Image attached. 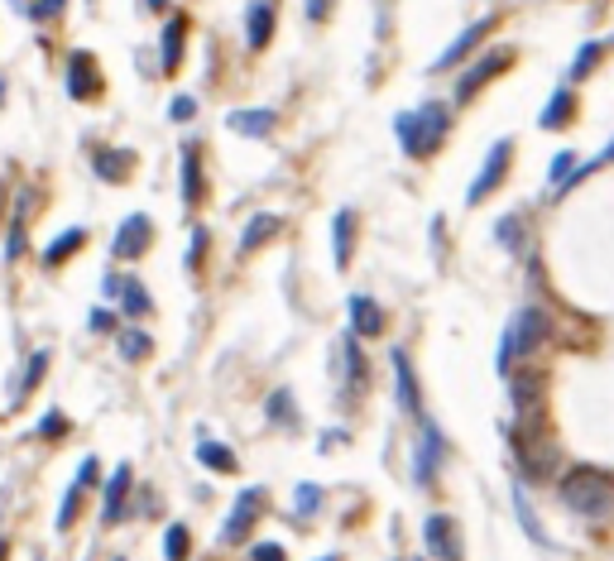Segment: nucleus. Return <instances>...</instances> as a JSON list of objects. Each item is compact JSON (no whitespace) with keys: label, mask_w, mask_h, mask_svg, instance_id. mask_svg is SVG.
<instances>
[{"label":"nucleus","mask_w":614,"mask_h":561,"mask_svg":"<svg viewBox=\"0 0 614 561\" xmlns=\"http://www.w3.org/2000/svg\"><path fill=\"white\" fill-rule=\"evenodd\" d=\"M279 231H283V216H274V212L250 216V221H245V231H241V254H254L260 245H269V241H274Z\"/></svg>","instance_id":"4be33fe9"},{"label":"nucleus","mask_w":614,"mask_h":561,"mask_svg":"<svg viewBox=\"0 0 614 561\" xmlns=\"http://www.w3.org/2000/svg\"><path fill=\"white\" fill-rule=\"evenodd\" d=\"M121 312H125V317H149V312H154L149 288H144L140 279H125V283H121Z\"/></svg>","instance_id":"c85d7f7f"},{"label":"nucleus","mask_w":614,"mask_h":561,"mask_svg":"<svg viewBox=\"0 0 614 561\" xmlns=\"http://www.w3.org/2000/svg\"><path fill=\"white\" fill-rule=\"evenodd\" d=\"M394 134H399V144H403V154L408 159H432L441 140L451 134V111L447 106H418V111H399L394 115Z\"/></svg>","instance_id":"7ed1b4c3"},{"label":"nucleus","mask_w":614,"mask_h":561,"mask_svg":"<svg viewBox=\"0 0 614 561\" xmlns=\"http://www.w3.org/2000/svg\"><path fill=\"white\" fill-rule=\"evenodd\" d=\"M494 29H500V15H485V20H475V25H466V29H460L456 34V44L451 48H441V58L432 63V73H451V67L456 63H466L470 54H475V48H480L485 39H490V34Z\"/></svg>","instance_id":"6e6552de"},{"label":"nucleus","mask_w":614,"mask_h":561,"mask_svg":"<svg viewBox=\"0 0 614 561\" xmlns=\"http://www.w3.org/2000/svg\"><path fill=\"white\" fill-rule=\"evenodd\" d=\"M92 168H96L101 182L121 187V182H130V173H134V154H130V149H96V154H92Z\"/></svg>","instance_id":"f3484780"},{"label":"nucleus","mask_w":614,"mask_h":561,"mask_svg":"<svg viewBox=\"0 0 614 561\" xmlns=\"http://www.w3.org/2000/svg\"><path fill=\"white\" fill-rule=\"evenodd\" d=\"M494 235H500V245H504V250H514V254H519V245H523V221H519V216H504L500 226H494Z\"/></svg>","instance_id":"e433bc0d"},{"label":"nucleus","mask_w":614,"mask_h":561,"mask_svg":"<svg viewBox=\"0 0 614 561\" xmlns=\"http://www.w3.org/2000/svg\"><path fill=\"white\" fill-rule=\"evenodd\" d=\"M514 63V48H494V54H485V58H475L466 73H460V82H456V106H470L475 101V92L485 87V82H494L504 73V67Z\"/></svg>","instance_id":"0eeeda50"},{"label":"nucleus","mask_w":614,"mask_h":561,"mask_svg":"<svg viewBox=\"0 0 614 561\" xmlns=\"http://www.w3.org/2000/svg\"><path fill=\"white\" fill-rule=\"evenodd\" d=\"M552 341V317L542 308H519L504 327V341H500V369L514 374V360H528L538 346Z\"/></svg>","instance_id":"20e7f679"},{"label":"nucleus","mask_w":614,"mask_h":561,"mask_svg":"<svg viewBox=\"0 0 614 561\" xmlns=\"http://www.w3.org/2000/svg\"><path fill=\"white\" fill-rule=\"evenodd\" d=\"M0 101H5V82H0Z\"/></svg>","instance_id":"864d4df0"},{"label":"nucleus","mask_w":614,"mask_h":561,"mask_svg":"<svg viewBox=\"0 0 614 561\" xmlns=\"http://www.w3.org/2000/svg\"><path fill=\"white\" fill-rule=\"evenodd\" d=\"M269 422H288V428H298L293 394H288V389H274V394H269Z\"/></svg>","instance_id":"473e14b6"},{"label":"nucleus","mask_w":614,"mask_h":561,"mask_svg":"<svg viewBox=\"0 0 614 561\" xmlns=\"http://www.w3.org/2000/svg\"><path fill=\"white\" fill-rule=\"evenodd\" d=\"M144 10H168V0H144Z\"/></svg>","instance_id":"09e8293b"},{"label":"nucleus","mask_w":614,"mask_h":561,"mask_svg":"<svg viewBox=\"0 0 614 561\" xmlns=\"http://www.w3.org/2000/svg\"><path fill=\"white\" fill-rule=\"evenodd\" d=\"M509 394H514V413H548V369L542 365H523L509 374Z\"/></svg>","instance_id":"39448f33"},{"label":"nucleus","mask_w":614,"mask_h":561,"mask_svg":"<svg viewBox=\"0 0 614 561\" xmlns=\"http://www.w3.org/2000/svg\"><path fill=\"white\" fill-rule=\"evenodd\" d=\"M82 495H87V489H82L77 480L67 485V495H63V504H58V528H73V523H77V514H82Z\"/></svg>","instance_id":"72a5a7b5"},{"label":"nucleus","mask_w":614,"mask_h":561,"mask_svg":"<svg viewBox=\"0 0 614 561\" xmlns=\"http://www.w3.org/2000/svg\"><path fill=\"white\" fill-rule=\"evenodd\" d=\"M600 163H614V140H609V149H605V159Z\"/></svg>","instance_id":"3c124183"},{"label":"nucleus","mask_w":614,"mask_h":561,"mask_svg":"<svg viewBox=\"0 0 614 561\" xmlns=\"http://www.w3.org/2000/svg\"><path fill=\"white\" fill-rule=\"evenodd\" d=\"M0 202H5V187H0Z\"/></svg>","instance_id":"5fc2aeb1"},{"label":"nucleus","mask_w":614,"mask_h":561,"mask_svg":"<svg viewBox=\"0 0 614 561\" xmlns=\"http://www.w3.org/2000/svg\"><path fill=\"white\" fill-rule=\"evenodd\" d=\"M332 260H336V269H351V260H355V212L351 207H341L332 216Z\"/></svg>","instance_id":"6ab92c4d"},{"label":"nucleus","mask_w":614,"mask_h":561,"mask_svg":"<svg viewBox=\"0 0 614 561\" xmlns=\"http://www.w3.org/2000/svg\"><path fill=\"white\" fill-rule=\"evenodd\" d=\"M39 437H48V441H54V437H67V418H63V413H44Z\"/></svg>","instance_id":"79ce46f5"},{"label":"nucleus","mask_w":614,"mask_h":561,"mask_svg":"<svg viewBox=\"0 0 614 561\" xmlns=\"http://www.w3.org/2000/svg\"><path fill=\"white\" fill-rule=\"evenodd\" d=\"M5 556H10V542H5V537H0V561H5Z\"/></svg>","instance_id":"8fccbe9b"},{"label":"nucleus","mask_w":614,"mask_h":561,"mask_svg":"<svg viewBox=\"0 0 614 561\" xmlns=\"http://www.w3.org/2000/svg\"><path fill=\"white\" fill-rule=\"evenodd\" d=\"M441 461H447V437H441L437 422H422V441H418V451H413V475H418L422 489H432Z\"/></svg>","instance_id":"9d476101"},{"label":"nucleus","mask_w":614,"mask_h":561,"mask_svg":"<svg viewBox=\"0 0 614 561\" xmlns=\"http://www.w3.org/2000/svg\"><path fill=\"white\" fill-rule=\"evenodd\" d=\"M67 96L73 101H96L101 96V63L87 54V48L67 54Z\"/></svg>","instance_id":"9b49d317"},{"label":"nucleus","mask_w":614,"mask_h":561,"mask_svg":"<svg viewBox=\"0 0 614 561\" xmlns=\"http://www.w3.org/2000/svg\"><path fill=\"white\" fill-rule=\"evenodd\" d=\"M207 197V178H202V149L197 144H183V202L187 207H202Z\"/></svg>","instance_id":"412c9836"},{"label":"nucleus","mask_w":614,"mask_h":561,"mask_svg":"<svg viewBox=\"0 0 614 561\" xmlns=\"http://www.w3.org/2000/svg\"><path fill=\"white\" fill-rule=\"evenodd\" d=\"M82 245H87V231H82V226L63 231L58 241H54V245L44 250V269H58V264H67V260H73V254H77Z\"/></svg>","instance_id":"bb28decb"},{"label":"nucleus","mask_w":614,"mask_h":561,"mask_svg":"<svg viewBox=\"0 0 614 561\" xmlns=\"http://www.w3.org/2000/svg\"><path fill=\"white\" fill-rule=\"evenodd\" d=\"M514 508H519V523H523V533L538 542V547H548V533H542V523H538V514H533V504H528V489L523 485H514Z\"/></svg>","instance_id":"7c9ffc66"},{"label":"nucleus","mask_w":614,"mask_h":561,"mask_svg":"<svg viewBox=\"0 0 614 561\" xmlns=\"http://www.w3.org/2000/svg\"><path fill=\"white\" fill-rule=\"evenodd\" d=\"M77 485H82V489H96V485H101V466H96V456H87V461L77 466Z\"/></svg>","instance_id":"ea45409f"},{"label":"nucleus","mask_w":614,"mask_h":561,"mask_svg":"<svg viewBox=\"0 0 614 561\" xmlns=\"http://www.w3.org/2000/svg\"><path fill=\"white\" fill-rule=\"evenodd\" d=\"M187 552H193V533H187V523H168V533H163V556H168V561H187Z\"/></svg>","instance_id":"2f4dec72"},{"label":"nucleus","mask_w":614,"mask_h":561,"mask_svg":"<svg viewBox=\"0 0 614 561\" xmlns=\"http://www.w3.org/2000/svg\"><path fill=\"white\" fill-rule=\"evenodd\" d=\"M274 25H279V0H250V10H245V44L254 48V54L269 48Z\"/></svg>","instance_id":"ddd939ff"},{"label":"nucleus","mask_w":614,"mask_h":561,"mask_svg":"<svg viewBox=\"0 0 614 561\" xmlns=\"http://www.w3.org/2000/svg\"><path fill=\"white\" fill-rule=\"evenodd\" d=\"M260 504H264V495L254 489V495H241L235 499V508H231V518H226V528H221V542H245L250 537V528H254V514H260Z\"/></svg>","instance_id":"dca6fc26"},{"label":"nucleus","mask_w":614,"mask_h":561,"mask_svg":"<svg viewBox=\"0 0 614 561\" xmlns=\"http://www.w3.org/2000/svg\"><path fill=\"white\" fill-rule=\"evenodd\" d=\"M571 173H576V154H571V149H561V154L552 159V168H548V182H552V192H561V187L571 182Z\"/></svg>","instance_id":"f704fd0d"},{"label":"nucleus","mask_w":614,"mask_h":561,"mask_svg":"<svg viewBox=\"0 0 614 561\" xmlns=\"http://www.w3.org/2000/svg\"><path fill=\"white\" fill-rule=\"evenodd\" d=\"M384 327H389V321H384V308H380V302L365 298V293H355V298H351V331L370 341V336H384Z\"/></svg>","instance_id":"aec40b11"},{"label":"nucleus","mask_w":614,"mask_h":561,"mask_svg":"<svg viewBox=\"0 0 614 561\" xmlns=\"http://www.w3.org/2000/svg\"><path fill=\"white\" fill-rule=\"evenodd\" d=\"M571 121H576V87L567 82V87H557L548 96V106H542V115H538V130H567Z\"/></svg>","instance_id":"a211bd4d"},{"label":"nucleus","mask_w":614,"mask_h":561,"mask_svg":"<svg viewBox=\"0 0 614 561\" xmlns=\"http://www.w3.org/2000/svg\"><path fill=\"white\" fill-rule=\"evenodd\" d=\"M514 456H519V470H523V480H533V485H552L557 480V432H552V422L548 413H528L514 422Z\"/></svg>","instance_id":"f257e3e1"},{"label":"nucleus","mask_w":614,"mask_h":561,"mask_svg":"<svg viewBox=\"0 0 614 561\" xmlns=\"http://www.w3.org/2000/svg\"><path fill=\"white\" fill-rule=\"evenodd\" d=\"M341 365H346V384H370V365H365V355H361V336H341Z\"/></svg>","instance_id":"a878e982"},{"label":"nucleus","mask_w":614,"mask_h":561,"mask_svg":"<svg viewBox=\"0 0 614 561\" xmlns=\"http://www.w3.org/2000/svg\"><path fill=\"white\" fill-rule=\"evenodd\" d=\"M48 360H54V355H48V350H34V355H29V365H25V379H15V389H10V403H15V408H20V403L34 394V389L44 384V374H48Z\"/></svg>","instance_id":"393cba45"},{"label":"nucleus","mask_w":614,"mask_h":561,"mask_svg":"<svg viewBox=\"0 0 614 561\" xmlns=\"http://www.w3.org/2000/svg\"><path fill=\"white\" fill-rule=\"evenodd\" d=\"M509 159H514V144H509V140H494L490 154H485V163H480V173H475V182H470V192H466L470 207H480L485 197L500 192V182L509 178Z\"/></svg>","instance_id":"423d86ee"},{"label":"nucleus","mask_w":614,"mask_h":561,"mask_svg":"<svg viewBox=\"0 0 614 561\" xmlns=\"http://www.w3.org/2000/svg\"><path fill=\"white\" fill-rule=\"evenodd\" d=\"M168 115H173V121H193V115H197V101H193V96H173Z\"/></svg>","instance_id":"c03bdc74"},{"label":"nucleus","mask_w":614,"mask_h":561,"mask_svg":"<svg viewBox=\"0 0 614 561\" xmlns=\"http://www.w3.org/2000/svg\"><path fill=\"white\" fill-rule=\"evenodd\" d=\"M197 461L207 466V470H216V475H235V470H241V461H235V456L221 447V441H202V447H197Z\"/></svg>","instance_id":"c756f323"},{"label":"nucleus","mask_w":614,"mask_h":561,"mask_svg":"<svg viewBox=\"0 0 614 561\" xmlns=\"http://www.w3.org/2000/svg\"><path fill=\"white\" fill-rule=\"evenodd\" d=\"M149 241H154V221L144 212H134V216L121 221V231H115V241H111V254L115 260H140L149 250Z\"/></svg>","instance_id":"f8f14e48"},{"label":"nucleus","mask_w":614,"mask_h":561,"mask_svg":"<svg viewBox=\"0 0 614 561\" xmlns=\"http://www.w3.org/2000/svg\"><path fill=\"white\" fill-rule=\"evenodd\" d=\"M202 254H207V226H193V245H187V269H202Z\"/></svg>","instance_id":"4c0bfd02"},{"label":"nucleus","mask_w":614,"mask_h":561,"mask_svg":"<svg viewBox=\"0 0 614 561\" xmlns=\"http://www.w3.org/2000/svg\"><path fill=\"white\" fill-rule=\"evenodd\" d=\"M25 254V221L15 216V226H10V241H5V260H20Z\"/></svg>","instance_id":"a19ab883"},{"label":"nucleus","mask_w":614,"mask_h":561,"mask_svg":"<svg viewBox=\"0 0 614 561\" xmlns=\"http://www.w3.org/2000/svg\"><path fill=\"white\" fill-rule=\"evenodd\" d=\"M87 321H92V331H101V336H111V331H115V312H111V308H96Z\"/></svg>","instance_id":"a18cd8bd"},{"label":"nucleus","mask_w":614,"mask_h":561,"mask_svg":"<svg viewBox=\"0 0 614 561\" xmlns=\"http://www.w3.org/2000/svg\"><path fill=\"white\" fill-rule=\"evenodd\" d=\"M67 10V0H34V20H58V15Z\"/></svg>","instance_id":"37998d69"},{"label":"nucleus","mask_w":614,"mask_h":561,"mask_svg":"<svg viewBox=\"0 0 614 561\" xmlns=\"http://www.w3.org/2000/svg\"><path fill=\"white\" fill-rule=\"evenodd\" d=\"M125 495H130V466H115L106 480V504H101V518L121 523L125 518Z\"/></svg>","instance_id":"b1692460"},{"label":"nucleus","mask_w":614,"mask_h":561,"mask_svg":"<svg viewBox=\"0 0 614 561\" xmlns=\"http://www.w3.org/2000/svg\"><path fill=\"white\" fill-rule=\"evenodd\" d=\"M154 350V341H149V336L144 331H121V355H125V360H144V355Z\"/></svg>","instance_id":"c9c22d12"},{"label":"nucleus","mask_w":614,"mask_h":561,"mask_svg":"<svg viewBox=\"0 0 614 561\" xmlns=\"http://www.w3.org/2000/svg\"><path fill=\"white\" fill-rule=\"evenodd\" d=\"M327 15H332V0H307V20L312 25H322Z\"/></svg>","instance_id":"de8ad7c7"},{"label":"nucleus","mask_w":614,"mask_h":561,"mask_svg":"<svg viewBox=\"0 0 614 561\" xmlns=\"http://www.w3.org/2000/svg\"><path fill=\"white\" fill-rule=\"evenodd\" d=\"M317 561H341V556H317Z\"/></svg>","instance_id":"603ef678"},{"label":"nucleus","mask_w":614,"mask_h":561,"mask_svg":"<svg viewBox=\"0 0 614 561\" xmlns=\"http://www.w3.org/2000/svg\"><path fill=\"white\" fill-rule=\"evenodd\" d=\"M226 125H231L235 134H250V140H269V134H274V125H279V115H274V111H231Z\"/></svg>","instance_id":"5701e85b"},{"label":"nucleus","mask_w":614,"mask_h":561,"mask_svg":"<svg viewBox=\"0 0 614 561\" xmlns=\"http://www.w3.org/2000/svg\"><path fill=\"white\" fill-rule=\"evenodd\" d=\"M250 561H288L279 542H260V547H250Z\"/></svg>","instance_id":"49530a36"},{"label":"nucleus","mask_w":614,"mask_h":561,"mask_svg":"<svg viewBox=\"0 0 614 561\" xmlns=\"http://www.w3.org/2000/svg\"><path fill=\"white\" fill-rule=\"evenodd\" d=\"M389 365H394V384H399V408H403V413H413V418H422V394H418V374H413L408 350H394V355H389Z\"/></svg>","instance_id":"4468645a"},{"label":"nucleus","mask_w":614,"mask_h":561,"mask_svg":"<svg viewBox=\"0 0 614 561\" xmlns=\"http://www.w3.org/2000/svg\"><path fill=\"white\" fill-rule=\"evenodd\" d=\"M605 48H609V44H600V39H590V44H581V48H576V58H571V67H567V82H571V87H576V82H586V73H590V67H600Z\"/></svg>","instance_id":"cd10ccee"},{"label":"nucleus","mask_w":614,"mask_h":561,"mask_svg":"<svg viewBox=\"0 0 614 561\" xmlns=\"http://www.w3.org/2000/svg\"><path fill=\"white\" fill-rule=\"evenodd\" d=\"M422 537H428V552H432V561H466V542H460L456 518H447V514H432L428 523H422Z\"/></svg>","instance_id":"1a4fd4ad"},{"label":"nucleus","mask_w":614,"mask_h":561,"mask_svg":"<svg viewBox=\"0 0 614 561\" xmlns=\"http://www.w3.org/2000/svg\"><path fill=\"white\" fill-rule=\"evenodd\" d=\"M322 508V489L317 485H298V514L307 518V514H317Z\"/></svg>","instance_id":"58836bf2"},{"label":"nucleus","mask_w":614,"mask_h":561,"mask_svg":"<svg viewBox=\"0 0 614 561\" xmlns=\"http://www.w3.org/2000/svg\"><path fill=\"white\" fill-rule=\"evenodd\" d=\"M183 39H187V15H168V25L159 34V67L168 77L183 67Z\"/></svg>","instance_id":"2eb2a0df"},{"label":"nucleus","mask_w":614,"mask_h":561,"mask_svg":"<svg viewBox=\"0 0 614 561\" xmlns=\"http://www.w3.org/2000/svg\"><path fill=\"white\" fill-rule=\"evenodd\" d=\"M561 504L586 523H609L614 518V475L595 466H571L561 475Z\"/></svg>","instance_id":"f03ea898"}]
</instances>
